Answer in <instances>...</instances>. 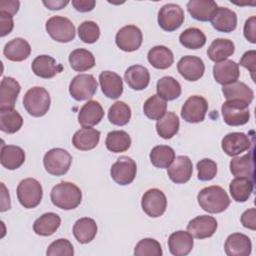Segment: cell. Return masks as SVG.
<instances>
[{"label": "cell", "mask_w": 256, "mask_h": 256, "mask_svg": "<svg viewBox=\"0 0 256 256\" xmlns=\"http://www.w3.org/2000/svg\"><path fill=\"white\" fill-rule=\"evenodd\" d=\"M200 207L211 214L221 213L230 205V199L226 191L216 185L208 186L200 190L197 195Z\"/></svg>", "instance_id": "obj_1"}, {"label": "cell", "mask_w": 256, "mask_h": 256, "mask_svg": "<svg viewBox=\"0 0 256 256\" xmlns=\"http://www.w3.org/2000/svg\"><path fill=\"white\" fill-rule=\"evenodd\" d=\"M50 198L56 207L63 210H72L80 205L82 192L74 183L61 182L52 188Z\"/></svg>", "instance_id": "obj_2"}, {"label": "cell", "mask_w": 256, "mask_h": 256, "mask_svg": "<svg viewBox=\"0 0 256 256\" xmlns=\"http://www.w3.org/2000/svg\"><path fill=\"white\" fill-rule=\"evenodd\" d=\"M50 104V95L43 87H32L23 97V106L28 114L33 117L44 116L48 112Z\"/></svg>", "instance_id": "obj_3"}, {"label": "cell", "mask_w": 256, "mask_h": 256, "mask_svg": "<svg viewBox=\"0 0 256 256\" xmlns=\"http://www.w3.org/2000/svg\"><path fill=\"white\" fill-rule=\"evenodd\" d=\"M72 163L70 153L62 148L50 149L43 158L45 170L54 176H61L68 172Z\"/></svg>", "instance_id": "obj_4"}, {"label": "cell", "mask_w": 256, "mask_h": 256, "mask_svg": "<svg viewBox=\"0 0 256 256\" xmlns=\"http://www.w3.org/2000/svg\"><path fill=\"white\" fill-rule=\"evenodd\" d=\"M43 190L39 181L34 178L22 180L17 187V197L20 204L27 209L35 208L42 200Z\"/></svg>", "instance_id": "obj_5"}, {"label": "cell", "mask_w": 256, "mask_h": 256, "mask_svg": "<svg viewBox=\"0 0 256 256\" xmlns=\"http://www.w3.org/2000/svg\"><path fill=\"white\" fill-rule=\"evenodd\" d=\"M46 31L50 37L61 43H68L75 38V26L66 17L53 16L46 22Z\"/></svg>", "instance_id": "obj_6"}, {"label": "cell", "mask_w": 256, "mask_h": 256, "mask_svg": "<svg viewBox=\"0 0 256 256\" xmlns=\"http://www.w3.org/2000/svg\"><path fill=\"white\" fill-rule=\"evenodd\" d=\"M248 107V104L241 101L226 100L221 107L224 122L229 126H241L246 124L250 119Z\"/></svg>", "instance_id": "obj_7"}, {"label": "cell", "mask_w": 256, "mask_h": 256, "mask_svg": "<svg viewBox=\"0 0 256 256\" xmlns=\"http://www.w3.org/2000/svg\"><path fill=\"white\" fill-rule=\"evenodd\" d=\"M98 83L91 74L76 75L70 82L69 93L77 101L92 98L97 91Z\"/></svg>", "instance_id": "obj_8"}, {"label": "cell", "mask_w": 256, "mask_h": 256, "mask_svg": "<svg viewBox=\"0 0 256 256\" xmlns=\"http://www.w3.org/2000/svg\"><path fill=\"white\" fill-rule=\"evenodd\" d=\"M183 9L174 3H169L162 6L158 12L159 26L168 32H172L180 28L184 22Z\"/></svg>", "instance_id": "obj_9"}, {"label": "cell", "mask_w": 256, "mask_h": 256, "mask_svg": "<svg viewBox=\"0 0 256 256\" xmlns=\"http://www.w3.org/2000/svg\"><path fill=\"white\" fill-rule=\"evenodd\" d=\"M137 172L135 161L128 156H121L111 166L112 179L119 185H128L133 182Z\"/></svg>", "instance_id": "obj_10"}, {"label": "cell", "mask_w": 256, "mask_h": 256, "mask_svg": "<svg viewBox=\"0 0 256 256\" xmlns=\"http://www.w3.org/2000/svg\"><path fill=\"white\" fill-rule=\"evenodd\" d=\"M141 206L143 211L152 218H157L163 215L167 207V199L165 194L157 189L152 188L147 190L141 200Z\"/></svg>", "instance_id": "obj_11"}, {"label": "cell", "mask_w": 256, "mask_h": 256, "mask_svg": "<svg viewBox=\"0 0 256 256\" xmlns=\"http://www.w3.org/2000/svg\"><path fill=\"white\" fill-rule=\"evenodd\" d=\"M208 110L207 100L199 95L190 96L182 106L181 117L188 123H199L205 118Z\"/></svg>", "instance_id": "obj_12"}, {"label": "cell", "mask_w": 256, "mask_h": 256, "mask_svg": "<svg viewBox=\"0 0 256 256\" xmlns=\"http://www.w3.org/2000/svg\"><path fill=\"white\" fill-rule=\"evenodd\" d=\"M143 36L141 30L135 25H127L118 30L115 36L116 45L125 52H133L140 48Z\"/></svg>", "instance_id": "obj_13"}, {"label": "cell", "mask_w": 256, "mask_h": 256, "mask_svg": "<svg viewBox=\"0 0 256 256\" xmlns=\"http://www.w3.org/2000/svg\"><path fill=\"white\" fill-rule=\"evenodd\" d=\"M254 141L242 132H231L224 136L221 142L223 151L231 157H235L253 147Z\"/></svg>", "instance_id": "obj_14"}, {"label": "cell", "mask_w": 256, "mask_h": 256, "mask_svg": "<svg viewBox=\"0 0 256 256\" xmlns=\"http://www.w3.org/2000/svg\"><path fill=\"white\" fill-rule=\"evenodd\" d=\"M218 223L216 219L208 215H200L189 221L187 231L196 239H205L211 237L217 230Z\"/></svg>", "instance_id": "obj_15"}, {"label": "cell", "mask_w": 256, "mask_h": 256, "mask_svg": "<svg viewBox=\"0 0 256 256\" xmlns=\"http://www.w3.org/2000/svg\"><path fill=\"white\" fill-rule=\"evenodd\" d=\"M177 69L180 75L187 81L199 80L205 71L203 60L197 56H184L177 63Z\"/></svg>", "instance_id": "obj_16"}, {"label": "cell", "mask_w": 256, "mask_h": 256, "mask_svg": "<svg viewBox=\"0 0 256 256\" xmlns=\"http://www.w3.org/2000/svg\"><path fill=\"white\" fill-rule=\"evenodd\" d=\"M193 172L192 161L189 157L180 155L175 157L174 161L167 168L169 178L176 184H183L190 180Z\"/></svg>", "instance_id": "obj_17"}, {"label": "cell", "mask_w": 256, "mask_h": 256, "mask_svg": "<svg viewBox=\"0 0 256 256\" xmlns=\"http://www.w3.org/2000/svg\"><path fill=\"white\" fill-rule=\"evenodd\" d=\"M240 76L239 64L232 60H224L213 66V77L217 83L228 85L236 82Z\"/></svg>", "instance_id": "obj_18"}, {"label": "cell", "mask_w": 256, "mask_h": 256, "mask_svg": "<svg viewBox=\"0 0 256 256\" xmlns=\"http://www.w3.org/2000/svg\"><path fill=\"white\" fill-rule=\"evenodd\" d=\"M31 68L36 76L44 79L52 78L56 74L63 71V66L61 64H58L56 60L49 55L37 56L33 60Z\"/></svg>", "instance_id": "obj_19"}, {"label": "cell", "mask_w": 256, "mask_h": 256, "mask_svg": "<svg viewBox=\"0 0 256 256\" xmlns=\"http://www.w3.org/2000/svg\"><path fill=\"white\" fill-rule=\"evenodd\" d=\"M210 21L213 28L217 31L229 33L236 29L237 15L231 9L226 7H217Z\"/></svg>", "instance_id": "obj_20"}, {"label": "cell", "mask_w": 256, "mask_h": 256, "mask_svg": "<svg viewBox=\"0 0 256 256\" xmlns=\"http://www.w3.org/2000/svg\"><path fill=\"white\" fill-rule=\"evenodd\" d=\"M230 171L235 177L248 178L254 181V150L253 148L245 155L234 157L230 161Z\"/></svg>", "instance_id": "obj_21"}, {"label": "cell", "mask_w": 256, "mask_h": 256, "mask_svg": "<svg viewBox=\"0 0 256 256\" xmlns=\"http://www.w3.org/2000/svg\"><path fill=\"white\" fill-rule=\"evenodd\" d=\"M224 248L228 256H248L251 254L252 243L247 235L233 233L227 237Z\"/></svg>", "instance_id": "obj_22"}, {"label": "cell", "mask_w": 256, "mask_h": 256, "mask_svg": "<svg viewBox=\"0 0 256 256\" xmlns=\"http://www.w3.org/2000/svg\"><path fill=\"white\" fill-rule=\"evenodd\" d=\"M20 90V84L14 78L4 77L0 84V110L14 109Z\"/></svg>", "instance_id": "obj_23"}, {"label": "cell", "mask_w": 256, "mask_h": 256, "mask_svg": "<svg viewBox=\"0 0 256 256\" xmlns=\"http://www.w3.org/2000/svg\"><path fill=\"white\" fill-rule=\"evenodd\" d=\"M194 245L193 236L183 230L173 232L168 239V248L172 255L185 256L190 253Z\"/></svg>", "instance_id": "obj_24"}, {"label": "cell", "mask_w": 256, "mask_h": 256, "mask_svg": "<svg viewBox=\"0 0 256 256\" xmlns=\"http://www.w3.org/2000/svg\"><path fill=\"white\" fill-rule=\"evenodd\" d=\"M99 83L104 95L110 99H117L123 92V81L120 75L113 71H102Z\"/></svg>", "instance_id": "obj_25"}, {"label": "cell", "mask_w": 256, "mask_h": 256, "mask_svg": "<svg viewBox=\"0 0 256 256\" xmlns=\"http://www.w3.org/2000/svg\"><path fill=\"white\" fill-rule=\"evenodd\" d=\"M104 116V110L99 102L90 100L86 102L78 113V122L82 127H93L100 123Z\"/></svg>", "instance_id": "obj_26"}, {"label": "cell", "mask_w": 256, "mask_h": 256, "mask_svg": "<svg viewBox=\"0 0 256 256\" xmlns=\"http://www.w3.org/2000/svg\"><path fill=\"white\" fill-rule=\"evenodd\" d=\"M124 80L131 89L140 91L149 85L150 73L144 66L132 65L126 69Z\"/></svg>", "instance_id": "obj_27"}, {"label": "cell", "mask_w": 256, "mask_h": 256, "mask_svg": "<svg viewBox=\"0 0 256 256\" xmlns=\"http://www.w3.org/2000/svg\"><path fill=\"white\" fill-rule=\"evenodd\" d=\"M100 140V132L91 127H83L76 131L72 137L74 147L81 151L94 149Z\"/></svg>", "instance_id": "obj_28"}, {"label": "cell", "mask_w": 256, "mask_h": 256, "mask_svg": "<svg viewBox=\"0 0 256 256\" xmlns=\"http://www.w3.org/2000/svg\"><path fill=\"white\" fill-rule=\"evenodd\" d=\"M31 47L30 44L23 38H14L5 44L3 48L4 56L14 62H20L27 59L30 56Z\"/></svg>", "instance_id": "obj_29"}, {"label": "cell", "mask_w": 256, "mask_h": 256, "mask_svg": "<svg viewBox=\"0 0 256 256\" xmlns=\"http://www.w3.org/2000/svg\"><path fill=\"white\" fill-rule=\"evenodd\" d=\"M222 93L226 100H237L248 105H250L254 98V92L252 89L245 83L239 81L228 85H223Z\"/></svg>", "instance_id": "obj_30"}, {"label": "cell", "mask_w": 256, "mask_h": 256, "mask_svg": "<svg viewBox=\"0 0 256 256\" xmlns=\"http://www.w3.org/2000/svg\"><path fill=\"white\" fill-rule=\"evenodd\" d=\"M217 7V3L213 0H190L187 3V10L190 15L202 22L210 21Z\"/></svg>", "instance_id": "obj_31"}, {"label": "cell", "mask_w": 256, "mask_h": 256, "mask_svg": "<svg viewBox=\"0 0 256 256\" xmlns=\"http://www.w3.org/2000/svg\"><path fill=\"white\" fill-rule=\"evenodd\" d=\"M234 51L235 45L231 40L217 38L213 40V42L207 49V55L211 61L218 63L232 56Z\"/></svg>", "instance_id": "obj_32"}, {"label": "cell", "mask_w": 256, "mask_h": 256, "mask_svg": "<svg viewBox=\"0 0 256 256\" xmlns=\"http://www.w3.org/2000/svg\"><path fill=\"white\" fill-rule=\"evenodd\" d=\"M25 161V152L22 148L15 145L1 146V164L8 170L19 168Z\"/></svg>", "instance_id": "obj_33"}, {"label": "cell", "mask_w": 256, "mask_h": 256, "mask_svg": "<svg viewBox=\"0 0 256 256\" xmlns=\"http://www.w3.org/2000/svg\"><path fill=\"white\" fill-rule=\"evenodd\" d=\"M97 234L96 222L89 217L78 219L73 226V235L81 244L91 242Z\"/></svg>", "instance_id": "obj_34"}, {"label": "cell", "mask_w": 256, "mask_h": 256, "mask_svg": "<svg viewBox=\"0 0 256 256\" xmlns=\"http://www.w3.org/2000/svg\"><path fill=\"white\" fill-rule=\"evenodd\" d=\"M60 224V216L54 212H48L35 220L33 224V230L37 235L50 236L56 232Z\"/></svg>", "instance_id": "obj_35"}, {"label": "cell", "mask_w": 256, "mask_h": 256, "mask_svg": "<svg viewBox=\"0 0 256 256\" xmlns=\"http://www.w3.org/2000/svg\"><path fill=\"white\" fill-rule=\"evenodd\" d=\"M149 63L156 69H167L174 62L172 51L166 46L158 45L151 48L147 55Z\"/></svg>", "instance_id": "obj_36"}, {"label": "cell", "mask_w": 256, "mask_h": 256, "mask_svg": "<svg viewBox=\"0 0 256 256\" xmlns=\"http://www.w3.org/2000/svg\"><path fill=\"white\" fill-rule=\"evenodd\" d=\"M69 63L73 70L84 72L95 66V58L89 50L78 48L70 53Z\"/></svg>", "instance_id": "obj_37"}, {"label": "cell", "mask_w": 256, "mask_h": 256, "mask_svg": "<svg viewBox=\"0 0 256 256\" xmlns=\"http://www.w3.org/2000/svg\"><path fill=\"white\" fill-rule=\"evenodd\" d=\"M157 95L166 101L177 99L181 95L180 83L171 76H164L158 80L156 85Z\"/></svg>", "instance_id": "obj_38"}, {"label": "cell", "mask_w": 256, "mask_h": 256, "mask_svg": "<svg viewBox=\"0 0 256 256\" xmlns=\"http://www.w3.org/2000/svg\"><path fill=\"white\" fill-rule=\"evenodd\" d=\"M179 127V118L174 112H166L156 123V131L163 139H171L178 132Z\"/></svg>", "instance_id": "obj_39"}, {"label": "cell", "mask_w": 256, "mask_h": 256, "mask_svg": "<svg viewBox=\"0 0 256 256\" xmlns=\"http://www.w3.org/2000/svg\"><path fill=\"white\" fill-rule=\"evenodd\" d=\"M254 181L248 178L236 177L230 182L229 191L236 202H245L253 192Z\"/></svg>", "instance_id": "obj_40"}, {"label": "cell", "mask_w": 256, "mask_h": 256, "mask_svg": "<svg viewBox=\"0 0 256 256\" xmlns=\"http://www.w3.org/2000/svg\"><path fill=\"white\" fill-rule=\"evenodd\" d=\"M105 144L107 149L113 153L125 152L131 146V138L123 130H114L107 134Z\"/></svg>", "instance_id": "obj_41"}, {"label": "cell", "mask_w": 256, "mask_h": 256, "mask_svg": "<svg viewBox=\"0 0 256 256\" xmlns=\"http://www.w3.org/2000/svg\"><path fill=\"white\" fill-rule=\"evenodd\" d=\"M23 124V118L15 109L0 110V129L1 131L13 134L20 130Z\"/></svg>", "instance_id": "obj_42"}, {"label": "cell", "mask_w": 256, "mask_h": 256, "mask_svg": "<svg viewBox=\"0 0 256 256\" xmlns=\"http://www.w3.org/2000/svg\"><path fill=\"white\" fill-rule=\"evenodd\" d=\"M175 159V152L172 147L158 145L150 152V161L157 168H168Z\"/></svg>", "instance_id": "obj_43"}, {"label": "cell", "mask_w": 256, "mask_h": 256, "mask_svg": "<svg viewBox=\"0 0 256 256\" xmlns=\"http://www.w3.org/2000/svg\"><path fill=\"white\" fill-rule=\"evenodd\" d=\"M179 41L182 46L188 49H199L202 48L206 43L205 34L198 28L191 27L184 30L180 36Z\"/></svg>", "instance_id": "obj_44"}, {"label": "cell", "mask_w": 256, "mask_h": 256, "mask_svg": "<svg viewBox=\"0 0 256 256\" xmlns=\"http://www.w3.org/2000/svg\"><path fill=\"white\" fill-rule=\"evenodd\" d=\"M167 110V102L158 95H152L149 97L144 105L143 112L151 120H159L164 116Z\"/></svg>", "instance_id": "obj_45"}, {"label": "cell", "mask_w": 256, "mask_h": 256, "mask_svg": "<svg viewBox=\"0 0 256 256\" xmlns=\"http://www.w3.org/2000/svg\"><path fill=\"white\" fill-rule=\"evenodd\" d=\"M131 118V109L125 102L117 101L108 110L109 121L117 126L126 125Z\"/></svg>", "instance_id": "obj_46"}, {"label": "cell", "mask_w": 256, "mask_h": 256, "mask_svg": "<svg viewBox=\"0 0 256 256\" xmlns=\"http://www.w3.org/2000/svg\"><path fill=\"white\" fill-rule=\"evenodd\" d=\"M135 256H161L162 247L160 243L153 238H144L140 240L134 249Z\"/></svg>", "instance_id": "obj_47"}, {"label": "cell", "mask_w": 256, "mask_h": 256, "mask_svg": "<svg viewBox=\"0 0 256 256\" xmlns=\"http://www.w3.org/2000/svg\"><path fill=\"white\" fill-rule=\"evenodd\" d=\"M78 35L84 43H95L100 37V28L93 21H84L78 27Z\"/></svg>", "instance_id": "obj_48"}, {"label": "cell", "mask_w": 256, "mask_h": 256, "mask_svg": "<svg viewBox=\"0 0 256 256\" xmlns=\"http://www.w3.org/2000/svg\"><path fill=\"white\" fill-rule=\"evenodd\" d=\"M47 256H73L74 249L73 245L69 240L60 238L52 242L46 251Z\"/></svg>", "instance_id": "obj_49"}, {"label": "cell", "mask_w": 256, "mask_h": 256, "mask_svg": "<svg viewBox=\"0 0 256 256\" xmlns=\"http://www.w3.org/2000/svg\"><path fill=\"white\" fill-rule=\"evenodd\" d=\"M196 168L198 170V179L201 181H210L217 174V164L215 161L204 158L200 160Z\"/></svg>", "instance_id": "obj_50"}, {"label": "cell", "mask_w": 256, "mask_h": 256, "mask_svg": "<svg viewBox=\"0 0 256 256\" xmlns=\"http://www.w3.org/2000/svg\"><path fill=\"white\" fill-rule=\"evenodd\" d=\"M241 66L248 69L253 81H255V69H256V51L255 50H249L243 54V56L240 59Z\"/></svg>", "instance_id": "obj_51"}, {"label": "cell", "mask_w": 256, "mask_h": 256, "mask_svg": "<svg viewBox=\"0 0 256 256\" xmlns=\"http://www.w3.org/2000/svg\"><path fill=\"white\" fill-rule=\"evenodd\" d=\"M14 27L13 16L5 12H0V36L4 37L9 34Z\"/></svg>", "instance_id": "obj_52"}, {"label": "cell", "mask_w": 256, "mask_h": 256, "mask_svg": "<svg viewBox=\"0 0 256 256\" xmlns=\"http://www.w3.org/2000/svg\"><path fill=\"white\" fill-rule=\"evenodd\" d=\"M244 36L245 38L251 42L256 43V17L251 16L246 20L244 24Z\"/></svg>", "instance_id": "obj_53"}, {"label": "cell", "mask_w": 256, "mask_h": 256, "mask_svg": "<svg viewBox=\"0 0 256 256\" xmlns=\"http://www.w3.org/2000/svg\"><path fill=\"white\" fill-rule=\"evenodd\" d=\"M241 223L245 228L255 230L256 229V209L251 208L244 211L241 215Z\"/></svg>", "instance_id": "obj_54"}, {"label": "cell", "mask_w": 256, "mask_h": 256, "mask_svg": "<svg viewBox=\"0 0 256 256\" xmlns=\"http://www.w3.org/2000/svg\"><path fill=\"white\" fill-rule=\"evenodd\" d=\"M19 6L20 2L17 0H2L0 1V12H5L13 16L18 12Z\"/></svg>", "instance_id": "obj_55"}, {"label": "cell", "mask_w": 256, "mask_h": 256, "mask_svg": "<svg viewBox=\"0 0 256 256\" xmlns=\"http://www.w3.org/2000/svg\"><path fill=\"white\" fill-rule=\"evenodd\" d=\"M96 2L94 0H73V7L79 12H89L95 7Z\"/></svg>", "instance_id": "obj_56"}, {"label": "cell", "mask_w": 256, "mask_h": 256, "mask_svg": "<svg viewBox=\"0 0 256 256\" xmlns=\"http://www.w3.org/2000/svg\"><path fill=\"white\" fill-rule=\"evenodd\" d=\"M1 188H2V193H1V212H4L8 209H10L11 204H10V196L9 193L4 185V183H1Z\"/></svg>", "instance_id": "obj_57"}, {"label": "cell", "mask_w": 256, "mask_h": 256, "mask_svg": "<svg viewBox=\"0 0 256 256\" xmlns=\"http://www.w3.org/2000/svg\"><path fill=\"white\" fill-rule=\"evenodd\" d=\"M69 3L68 0H48V1H43V4L50 10H60L64 8L67 4Z\"/></svg>", "instance_id": "obj_58"}]
</instances>
